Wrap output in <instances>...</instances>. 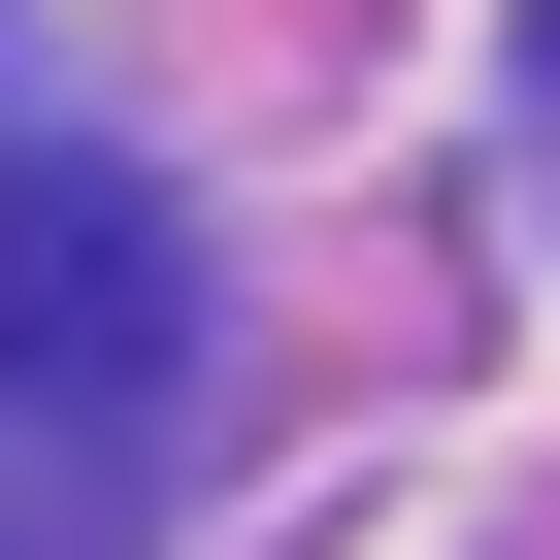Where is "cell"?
Masks as SVG:
<instances>
[{"label": "cell", "mask_w": 560, "mask_h": 560, "mask_svg": "<svg viewBox=\"0 0 560 560\" xmlns=\"http://www.w3.org/2000/svg\"><path fill=\"white\" fill-rule=\"evenodd\" d=\"M198 494V231L100 132H0V560H132Z\"/></svg>", "instance_id": "1"}]
</instances>
